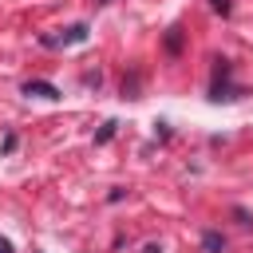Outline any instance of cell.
Wrapping results in <instances>:
<instances>
[{"instance_id":"obj_10","label":"cell","mask_w":253,"mask_h":253,"mask_svg":"<svg viewBox=\"0 0 253 253\" xmlns=\"http://www.w3.org/2000/svg\"><path fill=\"white\" fill-rule=\"evenodd\" d=\"M0 253H12V241L8 237H0Z\"/></svg>"},{"instance_id":"obj_9","label":"cell","mask_w":253,"mask_h":253,"mask_svg":"<svg viewBox=\"0 0 253 253\" xmlns=\"http://www.w3.org/2000/svg\"><path fill=\"white\" fill-rule=\"evenodd\" d=\"M0 150H4V154H12V150H16V134H12V130L4 134V146H0Z\"/></svg>"},{"instance_id":"obj_6","label":"cell","mask_w":253,"mask_h":253,"mask_svg":"<svg viewBox=\"0 0 253 253\" xmlns=\"http://www.w3.org/2000/svg\"><path fill=\"white\" fill-rule=\"evenodd\" d=\"M233 217H237V225H253V217H249V210H241V206H233Z\"/></svg>"},{"instance_id":"obj_1","label":"cell","mask_w":253,"mask_h":253,"mask_svg":"<svg viewBox=\"0 0 253 253\" xmlns=\"http://www.w3.org/2000/svg\"><path fill=\"white\" fill-rule=\"evenodd\" d=\"M217 67H213V75H217V83L210 87V99L213 103H233V99H241V87H229V83H221L225 75H229V59H213Z\"/></svg>"},{"instance_id":"obj_8","label":"cell","mask_w":253,"mask_h":253,"mask_svg":"<svg viewBox=\"0 0 253 253\" xmlns=\"http://www.w3.org/2000/svg\"><path fill=\"white\" fill-rule=\"evenodd\" d=\"M210 4H213V12H217V16H229V8H233L229 0H210Z\"/></svg>"},{"instance_id":"obj_4","label":"cell","mask_w":253,"mask_h":253,"mask_svg":"<svg viewBox=\"0 0 253 253\" xmlns=\"http://www.w3.org/2000/svg\"><path fill=\"white\" fill-rule=\"evenodd\" d=\"M202 249H206V253H225V237H221L217 229H206V233H202Z\"/></svg>"},{"instance_id":"obj_7","label":"cell","mask_w":253,"mask_h":253,"mask_svg":"<svg viewBox=\"0 0 253 253\" xmlns=\"http://www.w3.org/2000/svg\"><path fill=\"white\" fill-rule=\"evenodd\" d=\"M111 134H115V123H103V130H99V134H95V142H107V138H111Z\"/></svg>"},{"instance_id":"obj_3","label":"cell","mask_w":253,"mask_h":253,"mask_svg":"<svg viewBox=\"0 0 253 253\" xmlns=\"http://www.w3.org/2000/svg\"><path fill=\"white\" fill-rule=\"evenodd\" d=\"M24 95H40V99H51V103L63 99L59 87H55V83H43V79H28V83H24Z\"/></svg>"},{"instance_id":"obj_5","label":"cell","mask_w":253,"mask_h":253,"mask_svg":"<svg viewBox=\"0 0 253 253\" xmlns=\"http://www.w3.org/2000/svg\"><path fill=\"white\" fill-rule=\"evenodd\" d=\"M166 47L170 51H182V28H170L166 32Z\"/></svg>"},{"instance_id":"obj_2","label":"cell","mask_w":253,"mask_h":253,"mask_svg":"<svg viewBox=\"0 0 253 253\" xmlns=\"http://www.w3.org/2000/svg\"><path fill=\"white\" fill-rule=\"evenodd\" d=\"M83 40H87V24H71V28H63V36H43L47 47H71V43H83Z\"/></svg>"}]
</instances>
